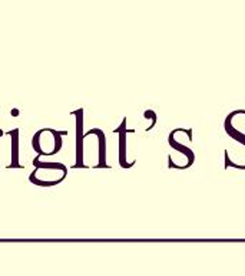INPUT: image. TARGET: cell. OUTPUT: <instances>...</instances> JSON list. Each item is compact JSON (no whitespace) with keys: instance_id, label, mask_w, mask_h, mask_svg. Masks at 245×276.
<instances>
[{"instance_id":"cell-1","label":"cell","mask_w":245,"mask_h":276,"mask_svg":"<svg viewBox=\"0 0 245 276\" xmlns=\"http://www.w3.org/2000/svg\"><path fill=\"white\" fill-rule=\"evenodd\" d=\"M238 114H245V109H237V111H232V112H230L228 116L225 118V121H224V128H225V131L228 132V135H230L232 140H235V141H238V143H241V144H244L245 146V134L237 131L234 127H232V125H231L232 118H234L235 115H238ZM224 155H225V164H224V167L225 168L235 167V168H238V170H245V166H238V164H235V163H232V161L230 160V155H228L227 151H225Z\"/></svg>"},{"instance_id":"cell-2","label":"cell","mask_w":245,"mask_h":276,"mask_svg":"<svg viewBox=\"0 0 245 276\" xmlns=\"http://www.w3.org/2000/svg\"><path fill=\"white\" fill-rule=\"evenodd\" d=\"M115 132L119 134V163H121V166L123 168H129L132 167L133 164H135V161H132V163H126V120H123L122 125L119 127V128H116Z\"/></svg>"},{"instance_id":"cell-3","label":"cell","mask_w":245,"mask_h":276,"mask_svg":"<svg viewBox=\"0 0 245 276\" xmlns=\"http://www.w3.org/2000/svg\"><path fill=\"white\" fill-rule=\"evenodd\" d=\"M175 132L176 131L173 130L171 134H169V138H168V141H169V146L172 147L173 150H176V151H181L182 154H185L187 155V159H188V163L184 166V167L181 168V170H185V168H189L192 164H194V161H195V154L194 151L189 148V147L187 146H184V144H181V143H178L175 138H173V135H175Z\"/></svg>"},{"instance_id":"cell-4","label":"cell","mask_w":245,"mask_h":276,"mask_svg":"<svg viewBox=\"0 0 245 276\" xmlns=\"http://www.w3.org/2000/svg\"><path fill=\"white\" fill-rule=\"evenodd\" d=\"M92 134L99 135V164H98V167H106V163H105V135L101 130L89 131L86 135H92Z\"/></svg>"},{"instance_id":"cell-5","label":"cell","mask_w":245,"mask_h":276,"mask_svg":"<svg viewBox=\"0 0 245 276\" xmlns=\"http://www.w3.org/2000/svg\"><path fill=\"white\" fill-rule=\"evenodd\" d=\"M76 166L75 167H83L82 163V111L80 115H78V155H76Z\"/></svg>"},{"instance_id":"cell-6","label":"cell","mask_w":245,"mask_h":276,"mask_svg":"<svg viewBox=\"0 0 245 276\" xmlns=\"http://www.w3.org/2000/svg\"><path fill=\"white\" fill-rule=\"evenodd\" d=\"M144 116H145V118H152L151 127H148V130H152V128L155 127V124H157V114H155V111H152V109H148V111H145Z\"/></svg>"},{"instance_id":"cell-7","label":"cell","mask_w":245,"mask_h":276,"mask_svg":"<svg viewBox=\"0 0 245 276\" xmlns=\"http://www.w3.org/2000/svg\"><path fill=\"white\" fill-rule=\"evenodd\" d=\"M17 130L13 131V146H15V154H13V164L12 167H17Z\"/></svg>"},{"instance_id":"cell-8","label":"cell","mask_w":245,"mask_h":276,"mask_svg":"<svg viewBox=\"0 0 245 276\" xmlns=\"http://www.w3.org/2000/svg\"><path fill=\"white\" fill-rule=\"evenodd\" d=\"M0 135H3V132H2V131H0Z\"/></svg>"}]
</instances>
